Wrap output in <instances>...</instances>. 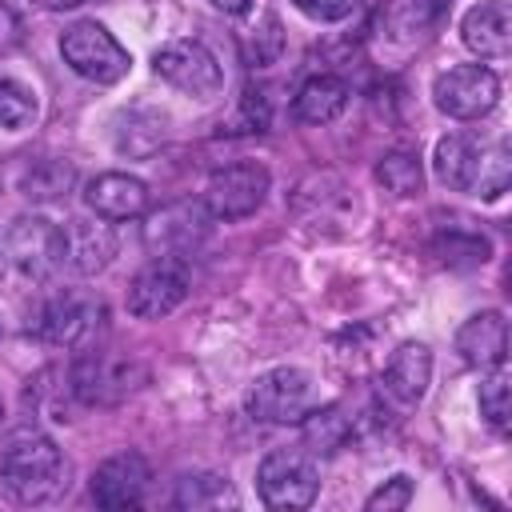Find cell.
Here are the masks:
<instances>
[{
  "label": "cell",
  "instance_id": "cell-32",
  "mask_svg": "<svg viewBox=\"0 0 512 512\" xmlns=\"http://www.w3.org/2000/svg\"><path fill=\"white\" fill-rule=\"evenodd\" d=\"M212 8H220V12H232V16H240V12H248L252 8V0H208Z\"/></svg>",
  "mask_w": 512,
  "mask_h": 512
},
{
  "label": "cell",
  "instance_id": "cell-10",
  "mask_svg": "<svg viewBox=\"0 0 512 512\" xmlns=\"http://www.w3.org/2000/svg\"><path fill=\"white\" fill-rule=\"evenodd\" d=\"M432 96H436V108L440 112H448L456 120H476V116H488L496 108L500 80L484 64H456V68H448V72L436 76Z\"/></svg>",
  "mask_w": 512,
  "mask_h": 512
},
{
  "label": "cell",
  "instance_id": "cell-5",
  "mask_svg": "<svg viewBox=\"0 0 512 512\" xmlns=\"http://www.w3.org/2000/svg\"><path fill=\"white\" fill-rule=\"evenodd\" d=\"M248 416L260 424H300L308 408H316V388L304 368H272L256 376L244 396Z\"/></svg>",
  "mask_w": 512,
  "mask_h": 512
},
{
  "label": "cell",
  "instance_id": "cell-33",
  "mask_svg": "<svg viewBox=\"0 0 512 512\" xmlns=\"http://www.w3.org/2000/svg\"><path fill=\"white\" fill-rule=\"evenodd\" d=\"M40 8H52V12H60V8H80V4H88V0H36Z\"/></svg>",
  "mask_w": 512,
  "mask_h": 512
},
{
  "label": "cell",
  "instance_id": "cell-28",
  "mask_svg": "<svg viewBox=\"0 0 512 512\" xmlns=\"http://www.w3.org/2000/svg\"><path fill=\"white\" fill-rule=\"evenodd\" d=\"M436 252H440L444 264L472 268V264H484V260H488V240H484V236H472V232H448V236L436 244Z\"/></svg>",
  "mask_w": 512,
  "mask_h": 512
},
{
  "label": "cell",
  "instance_id": "cell-30",
  "mask_svg": "<svg viewBox=\"0 0 512 512\" xmlns=\"http://www.w3.org/2000/svg\"><path fill=\"white\" fill-rule=\"evenodd\" d=\"M292 4L312 20H344L360 0H292Z\"/></svg>",
  "mask_w": 512,
  "mask_h": 512
},
{
  "label": "cell",
  "instance_id": "cell-35",
  "mask_svg": "<svg viewBox=\"0 0 512 512\" xmlns=\"http://www.w3.org/2000/svg\"><path fill=\"white\" fill-rule=\"evenodd\" d=\"M0 416H4V400H0Z\"/></svg>",
  "mask_w": 512,
  "mask_h": 512
},
{
  "label": "cell",
  "instance_id": "cell-16",
  "mask_svg": "<svg viewBox=\"0 0 512 512\" xmlns=\"http://www.w3.org/2000/svg\"><path fill=\"white\" fill-rule=\"evenodd\" d=\"M84 200L100 220H132L148 208V184L128 172H100L88 180Z\"/></svg>",
  "mask_w": 512,
  "mask_h": 512
},
{
  "label": "cell",
  "instance_id": "cell-7",
  "mask_svg": "<svg viewBox=\"0 0 512 512\" xmlns=\"http://www.w3.org/2000/svg\"><path fill=\"white\" fill-rule=\"evenodd\" d=\"M36 332H40L48 344H60V348H68V352L96 348V336L104 332V304L92 300V296H80V292L52 296V300L40 308Z\"/></svg>",
  "mask_w": 512,
  "mask_h": 512
},
{
  "label": "cell",
  "instance_id": "cell-3",
  "mask_svg": "<svg viewBox=\"0 0 512 512\" xmlns=\"http://www.w3.org/2000/svg\"><path fill=\"white\" fill-rule=\"evenodd\" d=\"M144 384V364L132 356H112L100 348H84L68 372V388L88 408H112L128 400Z\"/></svg>",
  "mask_w": 512,
  "mask_h": 512
},
{
  "label": "cell",
  "instance_id": "cell-19",
  "mask_svg": "<svg viewBox=\"0 0 512 512\" xmlns=\"http://www.w3.org/2000/svg\"><path fill=\"white\" fill-rule=\"evenodd\" d=\"M428 380H432V352H428V344H420V340L396 344V352H392L388 364H384V388H388L396 400L416 404V400L424 396Z\"/></svg>",
  "mask_w": 512,
  "mask_h": 512
},
{
  "label": "cell",
  "instance_id": "cell-4",
  "mask_svg": "<svg viewBox=\"0 0 512 512\" xmlns=\"http://www.w3.org/2000/svg\"><path fill=\"white\" fill-rule=\"evenodd\" d=\"M60 56H64V64L76 76L96 80V84H116L128 72V64H132L124 44L104 24H96V20H76L72 28H64Z\"/></svg>",
  "mask_w": 512,
  "mask_h": 512
},
{
  "label": "cell",
  "instance_id": "cell-31",
  "mask_svg": "<svg viewBox=\"0 0 512 512\" xmlns=\"http://www.w3.org/2000/svg\"><path fill=\"white\" fill-rule=\"evenodd\" d=\"M20 40H24V20L8 4H0V56L20 48Z\"/></svg>",
  "mask_w": 512,
  "mask_h": 512
},
{
  "label": "cell",
  "instance_id": "cell-26",
  "mask_svg": "<svg viewBox=\"0 0 512 512\" xmlns=\"http://www.w3.org/2000/svg\"><path fill=\"white\" fill-rule=\"evenodd\" d=\"M72 188V168L60 164V160H48V164H36L28 176H24V196L32 200H56Z\"/></svg>",
  "mask_w": 512,
  "mask_h": 512
},
{
  "label": "cell",
  "instance_id": "cell-24",
  "mask_svg": "<svg viewBox=\"0 0 512 512\" xmlns=\"http://www.w3.org/2000/svg\"><path fill=\"white\" fill-rule=\"evenodd\" d=\"M176 504H180V508H192V512H204V508L236 504V492H232L220 476H212V472H204V476H184L180 488H176Z\"/></svg>",
  "mask_w": 512,
  "mask_h": 512
},
{
  "label": "cell",
  "instance_id": "cell-8",
  "mask_svg": "<svg viewBox=\"0 0 512 512\" xmlns=\"http://www.w3.org/2000/svg\"><path fill=\"white\" fill-rule=\"evenodd\" d=\"M152 68L160 80H168L176 92L184 96H196V100H208L220 92L224 84V72L216 64V56L200 44V40H172L164 44L156 56H152Z\"/></svg>",
  "mask_w": 512,
  "mask_h": 512
},
{
  "label": "cell",
  "instance_id": "cell-25",
  "mask_svg": "<svg viewBox=\"0 0 512 512\" xmlns=\"http://www.w3.org/2000/svg\"><path fill=\"white\" fill-rule=\"evenodd\" d=\"M508 408H512V380H508L504 364H496V368L480 380V416H484L496 432H504V428H508Z\"/></svg>",
  "mask_w": 512,
  "mask_h": 512
},
{
  "label": "cell",
  "instance_id": "cell-27",
  "mask_svg": "<svg viewBox=\"0 0 512 512\" xmlns=\"http://www.w3.org/2000/svg\"><path fill=\"white\" fill-rule=\"evenodd\" d=\"M36 116V100L24 84L0 76V128H24Z\"/></svg>",
  "mask_w": 512,
  "mask_h": 512
},
{
  "label": "cell",
  "instance_id": "cell-1",
  "mask_svg": "<svg viewBox=\"0 0 512 512\" xmlns=\"http://www.w3.org/2000/svg\"><path fill=\"white\" fill-rule=\"evenodd\" d=\"M436 176L456 192L496 200L512 180V152L504 140H480L472 132H452L436 144Z\"/></svg>",
  "mask_w": 512,
  "mask_h": 512
},
{
  "label": "cell",
  "instance_id": "cell-20",
  "mask_svg": "<svg viewBox=\"0 0 512 512\" xmlns=\"http://www.w3.org/2000/svg\"><path fill=\"white\" fill-rule=\"evenodd\" d=\"M344 104H348V84L340 76L320 72V76H312V80H304L296 88L292 116L300 124H328V120H336L344 112Z\"/></svg>",
  "mask_w": 512,
  "mask_h": 512
},
{
  "label": "cell",
  "instance_id": "cell-6",
  "mask_svg": "<svg viewBox=\"0 0 512 512\" xmlns=\"http://www.w3.org/2000/svg\"><path fill=\"white\" fill-rule=\"evenodd\" d=\"M256 488H260V500L276 512H296V508H308L316 500V464L308 452L300 448H276L260 460L256 468Z\"/></svg>",
  "mask_w": 512,
  "mask_h": 512
},
{
  "label": "cell",
  "instance_id": "cell-13",
  "mask_svg": "<svg viewBox=\"0 0 512 512\" xmlns=\"http://www.w3.org/2000/svg\"><path fill=\"white\" fill-rule=\"evenodd\" d=\"M184 292H188V272L180 268V260H152L128 284V312L140 320H160L184 300Z\"/></svg>",
  "mask_w": 512,
  "mask_h": 512
},
{
  "label": "cell",
  "instance_id": "cell-2",
  "mask_svg": "<svg viewBox=\"0 0 512 512\" xmlns=\"http://www.w3.org/2000/svg\"><path fill=\"white\" fill-rule=\"evenodd\" d=\"M0 484L20 504L52 500L64 488V456L52 436L44 432H16L0 448Z\"/></svg>",
  "mask_w": 512,
  "mask_h": 512
},
{
  "label": "cell",
  "instance_id": "cell-21",
  "mask_svg": "<svg viewBox=\"0 0 512 512\" xmlns=\"http://www.w3.org/2000/svg\"><path fill=\"white\" fill-rule=\"evenodd\" d=\"M300 428H304V448H308V456H332V452H340L344 440L352 436V424H348V416H344L340 404L308 408L304 420H300Z\"/></svg>",
  "mask_w": 512,
  "mask_h": 512
},
{
  "label": "cell",
  "instance_id": "cell-9",
  "mask_svg": "<svg viewBox=\"0 0 512 512\" xmlns=\"http://www.w3.org/2000/svg\"><path fill=\"white\" fill-rule=\"evenodd\" d=\"M204 236H208V208L188 204V200L156 208L144 224V248L156 260H184L188 252L204 244Z\"/></svg>",
  "mask_w": 512,
  "mask_h": 512
},
{
  "label": "cell",
  "instance_id": "cell-23",
  "mask_svg": "<svg viewBox=\"0 0 512 512\" xmlns=\"http://www.w3.org/2000/svg\"><path fill=\"white\" fill-rule=\"evenodd\" d=\"M376 180H380L392 196H416L420 184H424V172H420L416 152H404V148L384 152V160L376 164Z\"/></svg>",
  "mask_w": 512,
  "mask_h": 512
},
{
  "label": "cell",
  "instance_id": "cell-18",
  "mask_svg": "<svg viewBox=\"0 0 512 512\" xmlns=\"http://www.w3.org/2000/svg\"><path fill=\"white\" fill-rule=\"evenodd\" d=\"M60 232H64V260H68L76 272H84V276L100 272V268L116 256V232H112V224L76 216V220H68Z\"/></svg>",
  "mask_w": 512,
  "mask_h": 512
},
{
  "label": "cell",
  "instance_id": "cell-15",
  "mask_svg": "<svg viewBox=\"0 0 512 512\" xmlns=\"http://www.w3.org/2000/svg\"><path fill=\"white\" fill-rule=\"evenodd\" d=\"M464 44L480 60H504L512 52V8L508 0H484L464 12Z\"/></svg>",
  "mask_w": 512,
  "mask_h": 512
},
{
  "label": "cell",
  "instance_id": "cell-34",
  "mask_svg": "<svg viewBox=\"0 0 512 512\" xmlns=\"http://www.w3.org/2000/svg\"><path fill=\"white\" fill-rule=\"evenodd\" d=\"M0 268H4V252H0Z\"/></svg>",
  "mask_w": 512,
  "mask_h": 512
},
{
  "label": "cell",
  "instance_id": "cell-22",
  "mask_svg": "<svg viewBox=\"0 0 512 512\" xmlns=\"http://www.w3.org/2000/svg\"><path fill=\"white\" fill-rule=\"evenodd\" d=\"M380 20H384L392 40H416V36H424L432 28L436 4L432 0H388Z\"/></svg>",
  "mask_w": 512,
  "mask_h": 512
},
{
  "label": "cell",
  "instance_id": "cell-17",
  "mask_svg": "<svg viewBox=\"0 0 512 512\" xmlns=\"http://www.w3.org/2000/svg\"><path fill=\"white\" fill-rule=\"evenodd\" d=\"M456 352L464 364L472 368H496L504 364V352H508V324L496 308H484L476 316H468L456 332Z\"/></svg>",
  "mask_w": 512,
  "mask_h": 512
},
{
  "label": "cell",
  "instance_id": "cell-12",
  "mask_svg": "<svg viewBox=\"0 0 512 512\" xmlns=\"http://www.w3.org/2000/svg\"><path fill=\"white\" fill-rule=\"evenodd\" d=\"M268 192V168L256 160L220 168L204 188V208L216 220H244L264 204Z\"/></svg>",
  "mask_w": 512,
  "mask_h": 512
},
{
  "label": "cell",
  "instance_id": "cell-29",
  "mask_svg": "<svg viewBox=\"0 0 512 512\" xmlns=\"http://www.w3.org/2000/svg\"><path fill=\"white\" fill-rule=\"evenodd\" d=\"M408 500H412V480H408V476H392V480H384L364 504L388 512V508H408Z\"/></svg>",
  "mask_w": 512,
  "mask_h": 512
},
{
  "label": "cell",
  "instance_id": "cell-11",
  "mask_svg": "<svg viewBox=\"0 0 512 512\" xmlns=\"http://www.w3.org/2000/svg\"><path fill=\"white\" fill-rule=\"evenodd\" d=\"M4 256L32 280H48L64 264V232L44 216H16L4 236Z\"/></svg>",
  "mask_w": 512,
  "mask_h": 512
},
{
  "label": "cell",
  "instance_id": "cell-14",
  "mask_svg": "<svg viewBox=\"0 0 512 512\" xmlns=\"http://www.w3.org/2000/svg\"><path fill=\"white\" fill-rule=\"evenodd\" d=\"M152 472L140 452H116L92 472V500L100 508H132L144 500Z\"/></svg>",
  "mask_w": 512,
  "mask_h": 512
}]
</instances>
